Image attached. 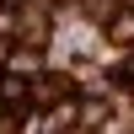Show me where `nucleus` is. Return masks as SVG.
Returning a JSON list of instances; mask_svg holds the SVG:
<instances>
[{"instance_id": "nucleus-3", "label": "nucleus", "mask_w": 134, "mask_h": 134, "mask_svg": "<svg viewBox=\"0 0 134 134\" xmlns=\"http://www.w3.org/2000/svg\"><path fill=\"white\" fill-rule=\"evenodd\" d=\"M107 38L113 43H134V11H118V16L107 21Z\"/></svg>"}, {"instance_id": "nucleus-2", "label": "nucleus", "mask_w": 134, "mask_h": 134, "mask_svg": "<svg viewBox=\"0 0 134 134\" xmlns=\"http://www.w3.org/2000/svg\"><path fill=\"white\" fill-rule=\"evenodd\" d=\"M0 102H5L11 113H27V107L38 102V91H32L27 75H0Z\"/></svg>"}, {"instance_id": "nucleus-1", "label": "nucleus", "mask_w": 134, "mask_h": 134, "mask_svg": "<svg viewBox=\"0 0 134 134\" xmlns=\"http://www.w3.org/2000/svg\"><path fill=\"white\" fill-rule=\"evenodd\" d=\"M32 91H38V107H43V102H75V75L48 70V75H38V81H32Z\"/></svg>"}, {"instance_id": "nucleus-5", "label": "nucleus", "mask_w": 134, "mask_h": 134, "mask_svg": "<svg viewBox=\"0 0 134 134\" xmlns=\"http://www.w3.org/2000/svg\"><path fill=\"white\" fill-rule=\"evenodd\" d=\"M129 11H134V0H129Z\"/></svg>"}, {"instance_id": "nucleus-4", "label": "nucleus", "mask_w": 134, "mask_h": 134, "mask_svg": "<svg viewBox=\"0 0 134 134\" xmlns=\"http://www.w3.org/2000/svg\"><path fill=\"white\" fill-rule=\"evenodd\" d=\"M5 54H11V43H5V38H0V64H5Z\"/></svg>"}, {"instance_id": "nucleus-6", "label": "nucleus", "mask_w": 134, "mask_h": 134, "mask_svg": "<svg viewBox=\"0 0 134 134\" xmlns=\"http://www.w3.org/2000/svg\"><path fill=\"white\" fill-rule=\"evenodd\" d=\"M5 5H11V0H5Z\"/></svg>"}]
</instances>
